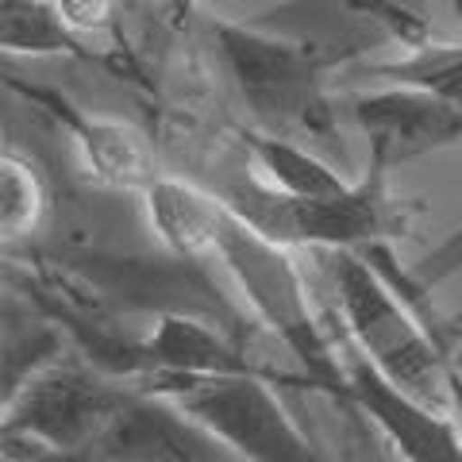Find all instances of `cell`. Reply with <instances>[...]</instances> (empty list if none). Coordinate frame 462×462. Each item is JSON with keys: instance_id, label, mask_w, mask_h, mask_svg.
Masks as SVG:
<instances>
[{"instance_id": "cell-9", "label": "cell", "mask_w": 462, "mask_h": 462, "mask_svg": "<svg viewBox=\"0 0 462 462\" xmlns=\"http://www.w3.org/2000/svg\"><path fill=\"white\" fill-rule=\"evenodd\" d=\"M143 205H147L151 227L158 231V239L166 243L173 258L197 266L208 263L216 247V231H220V220L227 212L220 197L189 178H166L162 173L143 193Z\"/></svg>"}, {"instance_id": "cell-15", "label": "cell", "mask_w": 462, "mask_h": 462, "mask_svg": "<svg viewBox=\"0 0 462 462\" xmlns=\"http://www.w3.org/2000/svg\"><path fill=\"white\" fill-rule=\"evenodd\" d=\"M54 8L78 35H100L116 27L120 0H54Z\"/></svg>"}, {"instance_id": "cell-16", "label": "cell", "mask_w": 462, "mask_h": 462, "mask_svg": "<svg viewBox=\"0 0 462 462\" xmlns=\"http://www.w3.org/2000/svg\"><path fill=\"white\" fill-rule=\"evenodd\" d=\"M447 401H451V416L462 428V351L451 355V370H447Z\"/></svg>"}, {"instance_id": "cell-10", "label": "cell", "mask_w": 462, "mask_h": 462, "mask_svg": "<svg viewBox=\"0 0 462 462\" xmlns=\"http://www.w3.org/2000/svg\"><path fill=\"white\" fill-rule=\"evenodd\" d=\"M243 147H247V158H251L258 178L285 197L331 200L355 185V181H346L320 151L305 147V143L278 139V135H266V132H254L251 127V132H243Z\"/></svg>"}, {"instance_id": "cell-12", "label": "cell", "mask_w": 462, "mask_h": 462, "mask_svg": "<svg viewBox=\"0 0 462 462\" xmlns=\"http://www.w3.org/2000/svg\"><path fill=\"white\" fill-rule=\"evenodd\" d=\"M366 74L382 78L385 85H404L443 100L462 112V42H424L404 51L393 62H378Z\"/></svg>"}, {"instance_id": "cell-3", "label": "cell", "mask_w": 462, "mask_h": 462, "mask_svg": "<svg viewBox=\"0 0 462 462\" xmlns=\"http://www.w3.org/2000/svg\"><path fill=\"white\" fill-rule=\"evenodd\" d=\"M212 258L224 263L231 282L239 285L243 300H247V309L254 312V320L293 355L300 378L324 389L328 397L346 401L343 351L331 343V331L316 312L309 285L300 278L289 247H278L266 236H258L236 212H224Z\"/></svg>"}, {"instance_id": "cell-5", "label": "cell", "mask_w": 462, "mask_h": 462, "mask_svg": "<svg viewBox=\"0 0 462 462\" xmlns=\"http://www.w3.org/2000/svg\"><path fill=\"white\" fill-rule=\"evenodd\" d=\"M124 397L127 389L112 378L69 363H51L16 397L5 401V428L54 455H97L124 409Z\"/></svg>"}, {"instance_id": "cell-19", "label": "cell", "mask_w": 462, "mask_h": 462, "mask_svg": "<svg viewBox=\"0 0 462 462\" xmlns=\"http://www.w3.org/2000/svg\"><path fill=\"white\" fill-rule=\"evenodd\" d=\"M5 5H39V0H5Z\"/></svg>"}, {"instance_id": "cell-2", "label": "cell", "mask_w": 462, "mask_h": 462, "mask_svg": "<svg viewBox=\"0 0 462 462\" xmlns=\"http://www.w3.org/2000/svg\"><path fill=\"white\" fill-rule=\"evenodd\" d=\"M328 282L336 293L346 351H355L404 393L451 412V355L401 289L358 251H328Z\"/></svg>"}, {"instance_id": "cell-8", "label": "cell", "mask_w": 462, "mask_h": 462, "mask_svg": "<svg viewBox=\"0 0 462 462\" xmlns=\"http://www.w3.org/2000/svg\"><path fill=\"white\" fill-rule=\"evenodd\" d=\"M8 89L27 97L32 105H39L69 139L78 143L81 162L97 181L112 185V189H127V193H147L151 185L162 178L151 139L143 135L135 124L93 116V112L78 108L69 97L42 89V85H32L23 78H8Z\"/></svg>"}, {"instance_id": "cell-4", "label": "cell", "mask_w": 462, "mask_h": 462, "mask_svg": "<svg viewBox=\"0 0 462 462\" xmlns=\"http://www.w3.org/2000/svg\"><path fill=\"white\" fill-rule=\"evenodd\" d=\"M147 393L166 397L197 428L236 455V462H331L300 424L266 374H224V378H162Z\"/></svg>"}, {"instance_id": "cell-18", "label": "cell", "mask_w": 462, "mask_h": 462, "mask_svg": "<svg viewBox=\"0 0 462 462\" xmlns=\"http://www.w3.org/2000/svg\"><path fill=\"white\" fill-rule=\"evenodd\" d=\"M451 8H455V20H458V27H462V0H451Z\"/></svg>"}, {"instance_id": "cell-6", "label": "cell", "mask_w": 462, "mask_h": 462, "mask_svg": "<svg viewBox=\"0 0 462 462\" xmlns=\"http://www.w3.org/2000/svg\"><path fill=\"white\" fill-rule=\"evenodd\" d=\"M351 116L366 139V170H378L385 178L412 158L462 143V112L404 85L351 97Z\"/></svg>"}, {"instance_id": "cell-7", "label": "cell", "mask_w": 462, "mask_h": 462, "mask_svg": "<svg viewBox=\"0 0 462 462\" xmlns=\"http://www.w3.org/2000/svg\"><path fill=\"white\" fill-rule=\"evenodd\" d=\"M346 404L393 443L401 462H462V428L451 412L404 393L393 382L343 346Z\"/></svg>"}, {"instance_id": "cell-14", "label": "cell", "mask_w": 462, "mask_h": 462, "mask_svg": "<svg viewBox=\"0 0 462 462\" xmlns=\"http://www.w3.org/2000/svg\"><path fill=\"white\" fill-rule=\"evenodd\" d=\"M339 5L351 12V16L378 20L397 42H404V51L431 42V23L424 12L412 5H401V0H339Z\"/></svg>"}, {"instance_id": "cell-17", "label": "cell", "mask_w": 462, "mask_h": 462, "mask_svg": "<svg viewBox=\"0 0 462 462\" xmlns=\"http://www.w3.org/2000/svg\"><path fill=\"white\" fill-rule=\"evenodd\" d=\"M166 12H170V20H173V27H185L193 20V12H197V5L200 0H158Z\"/></svg>"}, {"instance_id": "cell-11", "label": "cell", "mask_w": 462, "mask_h": 462, "mask_svg": "<svg viewBox=\"0 0 462 462\" xmlns=\"http://www.w3.org/2000/svg\"><path fill=\"white\" fill-rule=\"evenodd\" d=\"M0 42L8 54H32V58H81V62H105L85 35H78L62 16L54 0L39 5H0Z\"/></svg>"}, {"instance_id": "cell-13", "label": "cell", "mask_w": 462, "mask_h": 462, "mask_svg": "<svg viewBox=\"0 0 462 462\" xmlns=\"http://www.w3.org/2000/svg\"><path fill=\"white\" fill-rule=\"evenodd\" d=\"M42 216H47V185L32 158L20 151L0 154V227H5V243L27 239L39 231Z\"/></svg>"}, {"instance_id": "cell-1", "label": "cell", "mask_w": 462, "mask_h": 462, "mask_svg": "<svg viewBox=\"0 0 462 462\" xmlns=\"http://www.w3.org/2000/svg\"><path fill=\"white\" fill-rule=\"evenodd\" d=\"M212 42L254 132L305 143L320 154L324 147L339 151V116L328 97V51L239 20H212Z\"/></svg>"}]
</instances>
